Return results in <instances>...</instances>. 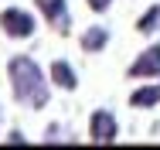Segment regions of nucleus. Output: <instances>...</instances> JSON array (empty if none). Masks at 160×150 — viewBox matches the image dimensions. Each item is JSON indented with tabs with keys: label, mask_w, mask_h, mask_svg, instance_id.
<instances>
[{
	"label": "nucleus",
	"mask_w": 160,
	"mask_h": 150,
	"mask_svg": "<svg viewBox=\"0 0 160 150\" xmlns=\"http://www.w3.org/2000/svg\"><path fill=\"white\" fill-rule=\"evenodd\" d=\"M7 75H10V89L17 96V102H24L31 109L48 106V79L51 75H44L34 58H24V55L10 58L7 61Z\"/></svg>",
	"instance_id": "1"
},
{
	"label": "nucleus",
	"mask_w": 160,
	"mask_h": 150,
	"mask_svg": "<svg viewBox=\"0 0 160 150\" xmlns=\"http://www.w3.org/2000/svg\"><path fill=\"white\" fill-rule=\"evenodd\" d=\"M0 28H3L7 38H21V41H24V38L34 34L38 24H34V14H28L24 7H7V10L0 14Z\"/></svg>",
	"instance_id": "2"
},
{
	"label": "nucleus",
	"mask_w": 160,
	"mask_h": 150,
	"mask_svg": "<svg viewBox=\"0 0 160 150\" xmlns=\"http://www.w3.org/2000/svg\"><path fill=\"white\" fill-rule=\"evenodd\" d=\"M116 133H119L116 116H112L109 109H96V113H92V120H89V137H92L96 143H112V140H116Z\"/></svg>",
	"instance_id": "3"
},
{
	"label": "nucleus",
	"mask_w": 160,
	"mask_h": 150,
	"mask_svg": "<svg viewBox=\"0 0 160 150\" xmlns=\"http://www.w3.org/2000/svg\"><path fill=\"white\" fill-rule=\"evenodd\" d=\"M129 79H160V44H150L129 65Z\"/></svg>",
	"instance_id": "4"
},
{
	"label": "nucleus",
	"mask_w": 160,
	"mask_h": 150,
	"mask_svg": "<svg viewBox=\"0 0 160 150\" xmlns=\"http://www.w3.org/2000/svg\"><path fill=\"white\" fill-rule=\"evenodd\" d=\"M38 3V10L51 21V24H58V31H68V10H65V0H34Z\"/></svg>",
	"instance_id": "5"
},
{
	"label": "nucleus",
	"mask_w": 160,
	"mask_h": 150,
	"mask_svg": "<svg viewBox=\"0 0 160 150\" xmlns=\"http://www.w3.org/2000/svg\"><path fill=\"white\" fill-rule=\"evenodd\" d=\"M48 75H51V82H55L58 89H65V92H72L75 85H78V75L72 72V65H68V61H51Z\"/></svg>",
	"instance_id": "6"
},
{
	"label": "nucleus",
	"mask_w": 160,
	"mask_h": 150,
	"mask_svg": "<svg viewBox=\"0 0 160 150\" xmlns=\"http://www.w3.org/2000/svg\"><path fill=\"white\" fill-rule=\"evenodd\" d=\"M157 102H160V82L143 85V89H136L129 96V106H136V109H150V106H157Z\"/></svg>",
	"instance_id": "7"
},
{
	"label": "nucleus",
	"mask_w": 160,
	"mask_h": 150,
	"mask_svg": "<svg viewBox=\"0 0 160 150\" xmlns=\"http://www.w3.org/2000/svg\"><path fill=\"white\" fill-rule=\"evenodd\" d=\"M106 44H109V31L99 28V24L82 34V48H85V51H99V48H106Z\"/></svg>",
	"instance_id": "8"
},
{
	"label": "nucleus",
	"mask_w": 160,
	"mask_h": 150,
	"mask_svg": "<svg viewBox=\"0 0 160 150\" xmlns=\"http://www.w3.org/2000/svg\"><path fill=\"white\" fill-rule=\"evenodd\" d=\"M136 31H140V34H153V31H160V3H153V7L136 21Z\"/></svg>",
	"instance_id": "9"
},
{
	"label": "nucleus",
	"mask_w": 160,
	"mask_h": 150,
	"mask_svg": "<svg viewBox=\"0 0 160 150\" xmlns=\"http://www.w3.org/2000/svg\"><path fill=\"white\" fill-rule=\"evenodd\" d=\"M89 7H92L96 14H102V10H109V7H112V0H89Z\"/></svg>",
	"instance_id": "10"
},
{
	"label": "nucleus",
	"mask_w": 160,
	"mask_h": 150,
	"mask_svg": "<svg viewBox=\"0 0 160 150\" xmlns=\"http://www.w3.org/2000/svg\"><path fill=\"white\" fill-rule=\"evenodd\" d=\"M7 143H24V133H17V130H14V133L7 137Z\"/></svg>",
	"instance_id": "11"
}]
</instances>
